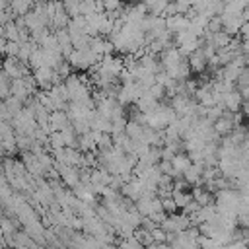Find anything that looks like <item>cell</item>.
<instances>
[{
    "instance_id": "6da1fadb",
    "label": "cell",
    "mask_w": 249,
    "mask_h": 249,
    "mask_svg": "<svg viewBox=\"0 0 249 249\" xmlns=\"http://www.w3.org/2000/svg\"><path fill=\"white\" fill-rule=\"evenodd\" d=\"M239 29H241L243 37H249V21H247V19H245V21L241 23V27H239Z\"/></svg>"
}]
</instances>
